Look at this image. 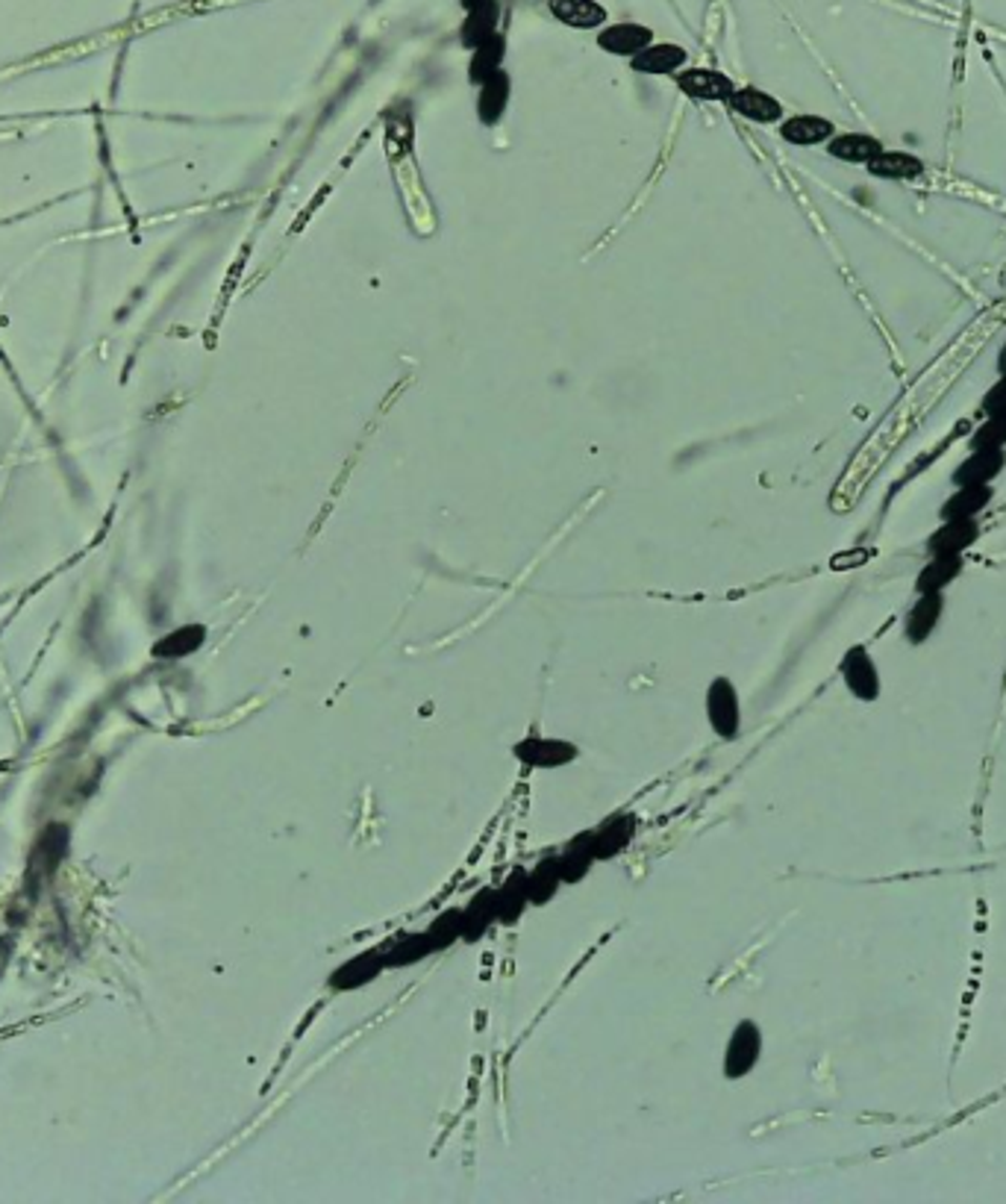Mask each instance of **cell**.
<instances>
[{
    "instance_id": "cell-1",
    "label": "cell",
    "mask_w": 1006,
    "mask_h": 1204,
    "mask_svg": "<svg viewBox=\"0 0 1006 1204\" xmlns=\"http://www.w3.org/2000/svg\"><path fill=\"white\" fill-rule=\"evenodd\" d=\"M839 671H842L844 686H847V692H851L854 699L865 701V704H872V701L880 699V692H883V681H880L877 663H874L872 651H868L865 645H854V648H847V651H844V657H842V666H839Z\"/></svg>"
},
{
    "instance_id": "cell-2",
    "label": "cell",
    "mask_w": 1006,
    "mask_h": 1204,
    "mask_svg": "<svg viewBox=\"0 0 1006 1204\" xmlns=\"http://www.w3.org/2000/svg\"><path fill=\"white\" fill-rule=\"evenodd\" d=\"M942 613H945V595H918L913 610L906 613V619H903V637H906V642L909 645H924L932 637V630L939 627V622H942Z\"/></svg>"
},
{
    "instance_id": "cell-3",
    "label": "cell",
    "mask_w": 1006,
    "mask_h": 1204,
    "mask_svg": "<svg viewBox=\"0 0 1006 1204\" xmlns=\"http://www.w3.org/2000/svg\"><path fill=\"white\" fill-rule=\"evenodd\" d=\"M759 1052H762L759 1027H756L754 1022H741V1025L733 1031L730 1045H727V1057H725L727 1078H741V1075H748V1072L756 1066Z\"/></svg>"
},
{
    "instance_id": "cell-4",
    "label": "cell",
    "mask_w": 1006,
    "mask_h": 1204,
    "mask_svg": "<svg viewBox=\"0 0 1006 1204\" xmlns=\"http://www.w3.org/2000/svg\"><path fill=\"white\" fill-rule=\"evenodd\" d=\"M674 80H677L683 95H689L695 101H727L736 89L730 77H725L721 71H712V68H680Z\"/></svg>"
},
{
    "instance_id": "cell-5",
    "label": "cell",
    "mask_w": 1006,
    "mask_h": 1204,
    "mask_svg": "<svg viewBox=\"0 0 1006 1204\" xmlns=\"http://www.w3.org/2000/svg\"><path fill=\"white\" fill-rule=\"evenodd\" d=\"M653 42V33L645 24H633V21H622V24H609L604 30L598 33V47H604L612 57H636L645 47Z\"/></svg>"
},
{
    "instance_id": "cell-6",
    "label": "cell",
    "mask_w": 1006,
    "mask_h": 1204,
    "mask_svg": "<svg viewBox=\"0 0 1006 1204\" xmlns=\"http://www.w3.org/2000/svg\"><path fill=\"white\" fill-rule=\"evenodd\" d=\"M707 704H710L712 728L718 730L721 736H727V740L736 736V730H739V699H736V689H733V684L727 678H718L710 686Z\"/></svg>"
},
{
    "instance_id": "cell-7",
    "label": "cell",
    "mask_w": 1006,
    "mask_h": 1204,
    "mask_svg": "<svg viewBox=\"0 0 1006 1204\" xmlns=\"http://www.w3.org/2000/svg\"><path fill=\"white\" fill-rule=\"evenodd\" d=\"M550 16L574 30H598L607 24V9L598 0H548Z\"/></svg>"
},
{
    "instance_id": "cell-8",
    "label": "cell",
    "mask_w": 1006,
    "mask_h": 1204,
    "mask_svg": "<svg viewBox=\"0 0 1006 1204\" xmlns=\"http://www.w3.org/2000/svg\"><path fill=\"white\" fill-rule=\"evenodd\" d=\"M727 104L733 106L739 116L756 121V124H774V121L783 119V106L777 98H771L769 91L754 89V86H741L733 89V95L727 98Z\"/></svg>"
},
{
    "instance_id": "cell-9",
    "label": "cell",
    "mask_w": 1006,
    "mask_h": 1204,
    "mask_svg": "<svg viewBox=\"0 0 1006 1204\" xmlns=\"http://www.w3.org/2000/svg\"><path fill=\"white\" fill-rule=\"evenodd\" d=\"M977 536H980V527L974 524V519L945 521L930 536L927 548H930V557H962V551L974 545Z\"/></svg>"
},
{
    "instance_id": "cell-10",
    "label": "cell",
    "mask_w": 1006,
    "mask_h": 1204,
    "mask_svg": "<svg viewBox=\"0 0 1006 1204\" xmlns=\"http://www.w3.org/2000/svg\"><path fill=\"white\" fill-rule=\"evenodd\" d=\"M686 60H689L686 47L671 45V42H659V45L651 42L642 54L633 57V68H636L638 75L666 77V75H677L683 65H686Z\"/></svg>"
},
{
    "instance_id": "cell-11",
    "label": "cell",
    "mask_w": 1006,
    "mask_h": 1204,
    "mask_svg": "<svg viewBox=\"0 0 1006 1204\" xmlns=\"http://www.w3.org/2000/svg\"><path fill=\"white\" fill-rule=\"evenodd\" d=\"M512 751H516V757H519L521 763H527V766H542V769L563 766V763H571V760L578 757V748H574V745L560 743V740H539V736L524 740V743L516 745Z\"/></svg>"
},
{
    "instance_id": "cell-12",
    "label": "cell",
    "mask_w": 1006,
    "mask_h": 1204,
    "mask_svg": "<svg viewBox=\"0 0 1006 1204\" xmlns=\"http://www.w3.org/2000/svg\"><path fill=\"white\" fill-rule=\"evenodd\" d=\"M498 18H501L498 0H480L468 9V18L462 24V42L468 47H480L491 36H498Z\"/></svg>"
},
{
    "instance_id": "cell-13",
    "label": "cell",
    "mask_w": 1006,
    "mask_h": 1204,
    "mask_svg": "<svg viewBox=\"0 0 1006 1204\" xmlns=\"http://www.w3.org/2000/svg\"><path fill=\"white\" fill-rule=\"evenodd\" d=\"M789 145H798V148H810V145H821L833 139V124L821 116H795V119L783 121L780 127Z\"/></svg>"
},
{
    "instance_id": "cell-14",
    "label": "cell",
    "mask_w": 1006,
    "mask_h": 1204,
    "mask_svg": "<svg viewBox=\"0 0 1006 1204\" xmlns=\"http://www.w3.org/2000/svg\"><path fill=\"white\" fill-rule=\"evenodd\" d=\"M827 150L830 157H836V160H844V163H872L874 157L883 150V145L874 139V136H865V133H844V136H833L827 142Z\"/></svg>"
},
{
    "instance_id": "cell-15",
    "label": "cell",
    "mask_w": 1006,
    "mask_h": 1204,
    "mask_svg": "<svg viewBox=\"0 0 1006 1204\" xmlns=\"http://www.w3.org/2000/svg\"><path fill=\"white\" fill-rule=\"evenodd\" d=\"M1001 469H1004L1001 451H974V454L957 469L953 480H957L960 486H986Z\"/></svg>"
},
{
    "instance_id": "cell-16",
    "label": "cell",
    "mask_w": 1006,
    "mask_h": 1204,
    "mask_svg": "<svg viewBox=\"0 0 1006 1204\" xmlns=\"http://www.w3.org/2000/svg\"><path fill=\"white\" fill-rule=\"evenodd\" d=\"M868 171L877 174V178L886 180H909L918 178V174L924 171V165H921V160H916L913 153L883 148L877 157H874L872 163H868Z\"/></svg>"
},
{
    "instance_id": "cell-17",
    "label": "cell",
    "mask_w": 1006,
    "mask_h": 1204,
    "mask_svg": "<svg viewBox=\"0 0 1006 1204\" xmlns=\"http://www.w3.org/2000/svg\"><path fill=\"white\" fill-rule=\"evenodd\" d=\"M960 572L962 557H930V563L921 568V575L916 580L918 595L942 593L945 586H950L953 580L960 578Z\"/></svg>"
},
{
    "instance_id": "cell-18",
    "label": "cell",
    "mask_w": 1006,
    "mask_h": 1204,
    "mask_svg": "<svg viewBox=\"0 0 1006 1204\" xmlns=\"http://www.w3.org/2000/svg\"><path fill=\"white\" fill-rule=\"evenodd\" d=\"M989 504V490L986 486H962L945 506H942V519L957 521V519H974L983 506Z\"/></svg>"
},
{
    "instance_id": "cell-19",
    "label": "cell",
    "mask_w": 1006,
    "mask_h": 1204,
    "mask_svg": "<svg viewBox=\"0 0 1006 1204\" xmlns=\"http://www.w3.org/2000/svg\"><path fill=\"white\" fill-rule=\"evenodd\" d=\"M503 106H506V75H491L483 83V98H480V116L491 124V121L498 119L503 112Z\"/></svg>"
},
{
    "instance_id": "cell-20",
    "label": "cell",
    "mask_w": 1006,
    "mask_h": 1204,
    "mask_svg": "<svg viewBox=\"0 0 1006 1204\" xmlns=\"http://www.w3.org/2000/svg\"><path fill=\"white\" fill-rule=\"evenodd\" d=\"M1006 445V413L1004 416H989V421L974 433L971 448L974 451H1004Z\"/></svg>"
},
{
    "instance_id": "cell-21",
    "label": "cell",
    "mask_w": 1006,
    "mask_h": 1204,
    "mask_svg": "<svg viewBox=\"0 0 1006 1204\" xmlns=\"http://www.w3.org/2000/svg\"><path fill=\"white\" fill-rule=\"evenodd\" d=\"M983 410H986L989 416H1004L1006 413V372H1004V377H1001V380L991 387L989 395H986Z\"/></svg>"
},
{
    "instance_id": "cell-22",
    "label": "cell",
    "mask_w": 1006,
    "mask_h": 1204,
    "mask_svg": "<svg viewBox=\"0 0 1006 1204\" xmlns=\"http://www.w3.org/2000/svg\"><path fill=\"white\" fill-rule=\"evenodd\" d=\"M1001 372H1006V345L1004 351H1001Z\"/></svg>"
},
{
    "instance_id": "cell-23",
    "label": "cell",
    "mask_w": 1006,
    "mask_h": 1204,
    "mask_svg": "<svg viewBox=\"0 0 1006 1204\" xmlns=\"http://www.w3.org/2000/svg\"><path fill=\"white\" fill-rule=\"evenodd\" d=\"M477 3H480V0H462V6H465V9H471V6H477Z\"/></svg>"
}]
</instances>
